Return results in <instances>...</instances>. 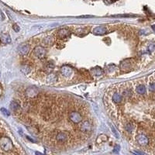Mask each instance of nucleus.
Wrapping results in <instances>:
<instances>
[{
  "mask_svg": "<svg viewBox=\"0 0 155 155\" xmlns=\"http://www.w3.org/2000/svg\"><path fill=\"white\" fill-rule=\"evenodd\" d=\"M10 107H11L12 110L16 112V111H18L19 109V105L18 102H15V101H13V102H12L11 104H10Z\"/></svg>",
  "mask_w": 155,
  "mask_h": 155,
  "instance_id": "2eb2a0df",
  "label": "nucleus"
},
{
  "mask_svg": "<svg viewBox=\"0 0 155 155\" xmlns=\"http://www.w3.org/2000/svg\"><path fill=\"white\" fill-rule=\"evenodd\" d=\"M54 64L49 62L48 65H47V66H46V70L48 71V72H51V71L54 69Z\"/></svg>",
  "mask_w": 155,
  "mask_h": 155,
  "instance_id": "6ab92c4d",
  "label": "nucleus"
},
{
  "mask_svg": "<svg viewBox=\"0 0 155 155\" xmlns=\"http://www.w3.org/2000/svg\"><path fill=\"white\" fill-rule=\"evenodd\" d=\"M137 141L140 146H143V147L147 146L149 143V139H148V137L145 135H143V134L138 135L137 137Z\"/></svg>",
  "mask_w": 155,
  "mask_h": 155,
  "instance_id": "423d86ee",
  "label": "nucleus"
},
{
  "mask_svg": "<svg viewBox=\"0 0 155 155\" xmlns=\"http://www.w3.org/2000/svg\"><path fill=\"white\" fill-rule=\"evenodd\" d=\"M113 101L116 103H119L122 101V95L119 93H115L113 95Z\"/></svg>",
  "mask_w": 155,
  "mask_h": 155,
  "instance_id": "ddd939ff",
  "label": "nucleus"
},
{
  "mask_svg": "<svg viewBox=\"0 0 155 155\" xmlns=\"http://www.w3.org/2000/svg\"><path fill=\"white\" fill-rule=\"evenodd\" d=\"M92 72L95 75H102V73H103V71L102 69L98 68H94Z\"/></svg>",
  "mask_w": 155,
  "mask_h": 155,
  "instance_id": "f3484780",
  "label": "nucleus"
},
{
  "mask_svg": "<svg viewBox=\"0 0 155 155\" xmlns=\"http://www.w3.org/2000/svg\"><path fill=\"white\" fill-rule=\"evenodd\" d=\"M26 96L29 98V99H33L35 98L36 96H37L38 95V90L34 87H29L25 92Z\"/></svg>",
  "mask_w": 155,
  "mask_h": 155,
  "instance_id": "20e7f679",
  "label": "nucleus"
},
{
  "mask_svg": "<svg viewBox=\"0 0 155 155\" xmlns=\"http://www.w3.org/2000/svg\"><path fill=\"white\" fill-rule=\"evenodd\" d=\"M81 18H89V17H92V16H80Z\"/></svg>",
  "mask_w": 155,
  "mask_h": 155,
  "instance_id": "393cba45",
  "label": "nucleus"
},
{
  "mask_svg": "<svg viewBox=\"0 0 155 155\" xmlns=\"http://www.w3.org/2000/svg\"><path fill=\"white\" fill-rule=\"evenodd\" d=\"M12 29L14 30V31H16V32H19V26L17 25V24H14L12 26Z\"/></svg>",
  "mask_w": 155,
  "mask_h": 155,
  "instance_id": "4be33fe9",
  "label": "nucleus"
},
{
  "mask_svg": "<svg viewBox=\"0 0 155 155\" xmlns=\"http://www.w3.org/2000/svg\"><path fill=\"white\" fill-rule=\"evenodd\" d=\"M61 73L64 76L69 77L72 74V69L68 66H64L61 68Z\"/></svg>",
  "mask_w": 155,
  "mask_h": 155,
  "instance_id": "9b49d317",
  "label": "nucleus"
},
{
  "mask_svg": "<svg viewBox=\"0 0 155 155\" xmlns=\"http://www.w3.org/2000/svg\"><path fill=\"white\" fill-rule=\"evenodd\" d=\"M155 85H154V83H151L150 85H149V90L151 91V92H154V89H155Z\"/></svg>",
  "mask_w": 155,
  "mask_h": 155,
  "instance_id": "5701e85b",
  "label": "nucleus"
},
{
  "mask_svg": "<svg viewBox=\"0 0 155 155\" xmlns=\"http://www.w3.org/2000/svg\"><path fill=\"white\" fill-rule=\"evenodd\" d=\"M21 71L23 74H25V75H28V74L30 72V71H31V69H30V67H29L27 65H23L21 68Z\"/></svg>",
  "mask_w": 155,
  "mask_h": 155,
  "instance_id": "dca6fc26",
  "label": "nucleus"
},
{
  "mask_svg": "<svg viewBox=\"0 0 155 155\" xmlns=\"http://www.w3.org/2000/svg\"><path fill=\"white\" fill-rule=\"evenodd\" d=\"M1 111H2V113L3 114H4V115H6V116H9V115H10V113H9V111H8L7 109H4V108H2Z\"/></svg>",
  "mask_w": 155,
  "mask_h": 155,
  "instance_id": "412c9836",
  "label": "nucleus"
},
{
  "mask_svg": "<svg viewBox=\"0 0 155 155\" xmlns=\"http://www.w3.org/2000/svg\"><path fill=\"white\" fill-rule=\"evenodd\" d=\"M47 50H45L44 48H43L41 46H37L33 50V54H34L37 58H43L46 56Z\"/></svg>",
  "mask_w": 155,
  "mask_h": 155,
  "instance_id": "7ed1b4c3",
  "label": "nucleus"
},
{
  "mask_svg": "<svg viewBox=\"0 0 155 155\" xmlns=\"http://www.w3.org/2000/svg\"><path fill=\"white\" fill-rule=\"evenodd\" d=\"M119 146H116L115 148H114V150H113V152L118 153L119 152Z\"/></svg>",
  "mask_w": 155,
  "mask_h": 155,
  "instance_id": "b1692460",
  "label": "nucleus"
},
{
  "mask_svg": "<svg viewBox=\"0 0 155 155\" xmlns=\"http://www.w3.org/2000/svg\"><path fill=\"white\" fill-rule=\"evenodd\" d=\"M43 42L45 43L46 45H50V44H52L53 40H52L51 37H50V36H48V37H46V38L44 39V40H43Z\"/></svg>",
  "mask_w": 155,
  "mask_h": 155,
  "instance_id": "a211bd4d",
  "label": "nucleus"
},
{
  "mask_svg": "<svg viewBox=\"0 0 155 155\" xmlns=\"http://www.w3.org/2000/svg\"><path fill=\"white\" fill-rule=\"evenodd\" d=\"M0 147L6 152H10L13 150L12 141L8 137H2L0 138Z\"/></svg>",
  "mask_w": 155,
  "mask_h": 155,
  "instance_id": "f257e3e1",
  "label": "nucleus"
},
{
  "mask_svg": "<svg viewBox=\"0 0 155 155\" xmlns=\"http://www.w3.org/2000/svg\"><path fill=\"white\" fill-rule=\"evenodd\" d=\"M111 128H112V129H113V133H115V134H116V135L117 136V133H116V130H115V129H114V127H113V126H111Z\"/></svg>",
  "mask_w": 155,
  "mask_h": 155,
  "instance_id": "a878e982",
  "label": "nucleus"
},
{
  "mask_svg": "<svg viewBox=\"0 0 155 155\" xmlns=\"http://www.w3.org/2000/svg\"><path fill=\"white\" fill-rule=\"evenodd\" d=\"M30 51V45L28 43H21L20 45H19L18 47V52L23 56L26 55Z\"/></svg>",
  "mask_w": 155,
  "mask_h": 155,
  "instance_id": "39448f33",
  "label": "nucleus"
},
{
  "mask_svg": "<svg viewBox=\"0 0 155 155\" xmlns=\"http://www.w3.org/2000/svg\"><path fill=\"white\" fill-rule=\"evenodd\" d=\"M80 130L84 133H89L92 130V124L89 121H84L80 126Z\"/></svg>",
  "mask_w": 155,
  "mask_h": 155,
  "instance_id": "0eeeda50",
  "label": "nucleus"
},
{
  "mask_svg": "<svg viewBox=\"0 0 155 155\" xmlns=\"http://www.w3.org/2000/svg\"><path fill=\"white\" fill-rule=\"evenodd\" d=\"M126 130L128 131V132H131V131L133 130V126H132L131 124L128 123V124H126Z\"/></svg>",
  "mask_w": 155,
  "mask_h": 155,
  "instance_id": "aec40b11",
  "label": "nucleus"
},
{
  "mask_svg": "<svg viewBox=\"0 0 155 155\" xmlns=\"http://www.w3.org/2000/svg\"><path fill=\"white\" fill-rule=\"evenodd\" d=\"M58 36L60 38H67L70 36V31L67 29H61L58 31Z\"/></svg>",
  "mask_w": 155,
  "mask_h": 155,
  "instance_id": "9d476101",
  "label": "nucleus"
},
{
  "mask_svg": "<svg viewBox=\"0 0 155 155\" xmlns=\"http://www.w3.org/2000/svg\"><path fill=\"white\" fill-rule=\"evenodd\" d=\"M0 40L2 43H11V38L8 33H2L0 34Z\"/></svg>",
  "mask_w": 155,
  "mask_h": 155,
  "instance_id": "1a4fd4ad",
  "label": "nucleus"
},
{
  "mask_svg": "<svg viewBox=\"0 0 155 155\" xmlns=\"http://www.w3.org/2000/svg\"><path fill=\"white\" fill-rule=\"evenodd\" d=\"M106 31V30L104 26H97V27L93 30V33L97 35H102L103 33H105Z\"/></svg>",
  "mask_w": 155,
  "mask_h": 155,
  "instance_id": "f8f14e48",
  "label": "nucleus"
},
{
  "mask_svg": "<svg viewBox=\"0 0 155 155\" xmlns=\"http://www.w3.org/2000/svg\"><path fill=\"white\" fill-rule=\"evenodd\" d=\"M137 92L138 94H140V95H143V94H144L146 92V88L144 85H139L137 88Z\"/></svg>",
  "mask_w": 155,
  "mask_h": 155,
  "instance_id": "4468645a",
  "label": "nucleus"
},
{
  "mask_svg": "<svg viewBox=\"0 0 155 155\" xmlns=\"http://www.w3.org/2000/svg\"><path fill=\"white\" fill-rule=\"evenodd\" d=\"M68 134L66 132H59L56 136L57 140L60 143L65 142V141L68 140Z\"/></svg>",
  "mask_w": 155,
  "mask_h": 155,
  "instance_id": "6e6552de",
  "label": "nucleus"
},
{
  "mask_svg": "<svg viewBox=\"0 0 155 155\" xmlns=\"http://www.w3.org/2000/svg\"><path fill=\"white\" fill-rule=\"evenodd\" d=\"M68 117H69V119L72 121L73 123H76V124L81 123L82 120V115H81L79 113L75 112V111L71 112L68 114Z\"/></svg>",
  "mask_w": 155,
  "mask_h": 155,
  "instance_id": "f03ea898",
  "label": "nucleus"
}]
</instances>
